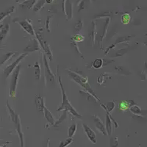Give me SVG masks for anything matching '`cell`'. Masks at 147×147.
<instances>
[{
	"instance_id": "17",
	"label": "cell",
	"mask_w": 147,
	"mask_h": 147,
	"mask_svg": "<svg viewBox=\"0 0 147 147\" xmlns=\"http://www.w3.org/2000/svg\"><path fill=\"white\" fill-rule=\"evenodd\" d=\"M33 71H34V76L37 80H40L41 77V67H40V63L38 61H36L33 65Z\"/></svg>"
},
{
	"instance_id": "16",
	"label": "cell",
	"mask_w": 147,
	"mask_h": 147,
	"mask_svg": "<svg viewBox=\"0 0 147 147\" xmlns=\"http://www.w3.org/2000/svg\"><path fill=\"white\" fill-rule=\"evenodd\" d=\"M41 48L44 50L46 55H47V57H49V60H52V59H53V55H52V50H51V47L50 46L47 44V42L46 41V40H44V41H43V44L41 45Z\"/></svg>"
},
{
	"instance_id": "5",
	"label": "cell",
	"mask_w": 147,
	"mask_h": 147,
	"mask_svg": "<svg viewBox=\"0 0 147 147\" xmlns=\"http://www.w3.org/2000/svg\"><path fill=\"white\" fill-rule=\"evenodd\" d=\"M100 105L106 111V120H105L106 132H107V134L108 135V136H111V134H112V122H113V124H115V128H117V127H119V125H118V124L116 123V121H114V119H113L111 115L110 114V113L107 112V110H106L105 105H103V104L102 103H101Z\"/></svg>"
},
{
	"instance_id": "7",
	"label": "cell",
	"mask_w": 147,
	"mask_h": 147,
	"mask_svg": "<svg viewBox=\"0 0 147 147\" xmlns=\"http://www.w3.org/2000/svg\"><path fill=\"white\" fill-rule=\"evenodd\" d=\"M16 22L29 35H31V36H34L35 35V32H34V29L32 25V22H31V20L25 19V20L17 21Z\"/></svg>"
},
{
	"instance_id": "6",
	"label": "cell",
	"mask_w": 147,
	"mask_h": 147,
	"mask_svg": "<svg viewBox=\"0 0 147 147\" xmlns=\"http://www.w3.org/2000/svg\"><path fill=\"white\" fill-rule=\"evenodd\" d=\"M43 61H44V71H45V76L47 80L49 81L50 82H54V81L55 80V74L52 73V71L50 69L49 63V61L47 60L45 55H43Z\"/></svg>"
},
{
	"instance_id": "24",
	"label": "cell",
	"mask_w": 147,
	"mask_h": 147,
	"mask_svg": "<svg viewBox=\"0 0 147 147\" xmlns=\"http://www.w3.org/2000/svg\"><path fill=\"white\" fill-rule=\"evenodd\" d=\"M92 66L96 69H101L103 66V59L96 58L94 62L92 63Z\"/></svg>"
},
{
	"instance_id": "32",
	"label": "cell",
	"mask_w": 147,
	"mask_h": 147,
	"mask_svg": "<svg viewBox=\"0 0 147 147\" xmlns=\"http://www.w3.org/2000/svg\"><path fill=\"white\" fill-rule=\"evenodd\" d=\"M130 16L129 15L128 13H125L121 16V22L122 23L124 24H127L129 22H130Z\"/></svg>"
},
{
	"instance_id": "25",
	"label": "cell",
	"mask_w": 147,
	"mask_h": 147,
	"mask_svg": "<svg viewBox=\"0 0 147 147\" xmlns=\"http://www.w3.org/2000/svg\"><path fill=\"white\" fill-rule=\"evenodd\" d=\"M36 0H26L22 4H21L20 6L23 7H27V8H31L35 3Z\"/></svg>"
},
{
	"instance_id": "1",
	"label": "cell",
	"mask_w": 147,
	"mask_h": 147,
	"mask_svg": "<svg viewBox=\"0 0 147 147\" xmlns=\"http://www.w3.org/2000/svg\"><path fill=\"white\" fill-rule=\"evenodd\" d=\"M58 82L60 88V91H61V95H62V103H61V105L59 106L58 108L57 109V111L59 112V111H63V110H68V111L70 112L72 115H74L76 118H77V119H81V118H82V115L80 113H78V112L74 109V107H73V106L71 105V104L69 102V99H68V96H67L66 94H65V90H64L62 80H61V77L59 75Z\"/></svg>"
},
{
	"instance_id": "8",
	"label": "cell",
	"mask_w": 147,
	"mask_h": 147,
	"mask_svg": "<svg viewBox=\"0 0 147 147\" xmlns=\"http://www.w3.org/2000/svg\"><path fill=\"white\" fill-rule=\"evenodd\" d=\"M93 120H94V124H95V127L96 128L97 130H99L102 135L104 136H107V132H106V129L105 125H104V123L102 122V121L101 120L99 116H97V115H93Z\"/></svg>"
},
{
	"instance_id": "22",
	"label": "cell",
	"mask_w": 147,
	"mask_h": 147,
	"mask_svg": "<svg viewBox=\"0 0 147 147\" xmlns=\"http://www.w3.org/2000/svg\"><path fill=\"white\" fill-rule=\"evenodd\" d=\"M6 105H7V110H8L9 115H10V119H11V121L13 122V123H15L16 121L17 115H18V114H16L15 111H14V110L11 108V107H10V105H9V103H8V101H7V102H6Z\"/></svg>"
},
{
	"instance_id": "38",
	"label": "cell",
	"mask_w": 147,
	"mask_h": 147,
	"mask_svg": "<svg viewBox=\"0 0 147 147\" xmlns=\"http://www.w3.org/2000/svg\"><path fill=\"white\" fill-rule=\"evenodd\" d=\"M49 146H50V139L48 138L47 139V144H46V145L44 146V147H49Z\"/></svg>"
},
{
	"instance_id": "13",
	"label": "cell",
	"mask_w": 147,
	"mask_h": 147,
	"mask_svg": "<svg viewBox=\"0 0 147 147\" xmlns=\"http://www.w3.org/2000/svg\"><path fill=\"white\" fill-rule=\"evenodd\" d=\"M39 50H40V44L38 43V40L32 39V40H30L29 45L25 48L24 52L27 53V52H32Z\"/></svg>"
},
{
	"instance_id": "33",
	"label": "cell",
	"mask_w": 147,
	"mask_h": 147,
	"mask_svg": "<svg viewBox=\"0 0 147 147\" xmlns=\"http://www.w3.org/2000/svg\"><path fill=\"white\" fill-rule=\"evenodd\" d=\"M51 24H52V17L48 16L46 22V29L49 32H51Z\"/></svg>"
},
{
	"instance_id": "20",
	"label": "cell",
	"mask_w": 147,
	"mask_h": 147,
	"mask_svg": "<svg viewBox=\"0 0 147 147\" xmlns=\"http://www.w3.org/2000/svg\"><path fill=\"white\" fill-rule=\"evenodd\" d=\"M68 112H69L68 110H63V112L61 115L59 117V119L55 121V124H54V127H57L60 124H62L63 122L64 121L67 119V117H68Z\"/></svg>"
},
{
	"instance_id": "34",
	"label": "cell",
	"mask_w": 147,
	"mask_h": 147,
	"mask_svg": "<svg viewBox=\"0 0 147 147\" xmlns=\"http://www.w3.org/2000/svg\"><path fill=\"white\" fill-rule=\"evenodd\" d=\"M82 25H83V22H82V20H78L76 24H74V30L76 31H80V30L82 29Z\"/></svg>"
},
{
	"instance_id": "19",
	"label": "cell",
	"mask_w": 147,
	"mask_h": 147,
	"mask_svg": "<svg viewBox=\"0 0 147 147\" xmlns=\"http://www.w3.org/2000/svg\"><path fill=\"white\" fill-rule=\"evenodd\" d=\"M109 24H110V18H107V20H106L105 24L104 25V29L103 30H102V35H100V38H99V44H100L101 49H102V42H103L104 38H105V37L106 33H107V28H108Z\"/></svg>"
},
{
	"instance_id": "2",
	"label": "cell",
	"mask_w": 147,
	"mask_h": 147,
	"mask_svg": "<svg viewBox=\"0 0 147 147\" xmlns=\"http://www.w3.org/2000/svg\"><path fill=\"white\" fill-rule=\"evenodd\" d=\"M68 74H69V77H70L74 82H77V83L79 84L80 85H81L85 91L88 92L89 94H90L96 101L100 102V100H99V98L97 97V96L96 95V94L94 92L93 89H92L91 88H90V85H89L88 82V77H82V75H80V74L76 73V72L71 71H68Z\"/></svg>"
},
{
	"instance_id": "41",
	"label": "cell",
	"mask_w": 147,
	"mask_h": 147,
	"mask_svg": "<svg viewBox=\"0 0 147 147\" xmlns=\"http://www.w3.org/2000/svg\"><path fill=\"white\" fill-rule=\"evenodd\" d=\"M92 1H94V0H92Z\"/></svg>"
},
{
	"instance_id": "37",
	"label": "cell",
	"mask_w": 147,
	"mask_h": 147,
	"mask_svg": "<svg viewBox=\"0 0 147 147\" xmlns=\"http://www.w3.org/2000/svg\"><path fill=\"white\" fill-rule=\"evenodd\" d=\"M126 52H127V51L124 50V49H122V50L119 51V52L116 53V55H115L114 57H118V56H121V55H123L124 53H125Z\"/></svg>"
},
{
	"instance_id": "12",
	"label": "cell",
	"mask_w": 147,
	"mask_h": 147,
	"mask_svg": "<svg viewBox=\"0 0 147 147\" xmlns=\"http://www.w3.org/2000/svg\"><path fill=\"white\" fill-rule=\"evenodd\" d=\"M63 10L67 16L68 19H71L73 17V13H72V10H73V7H72V3L69 0H63Z\"/></svg>"
},
{
	"instance_id": "3",
	"label": "cell",
	"mask_w": 147,
	"mask_h": 147,
	"mask_svg": "<svg viewBox=\"0 0 147 147\" xmlns=\"http://www.w3.org/2000/svg\"><path fill=\"white\" fill-rule=\"evenodd\" d=\"M20 70L21 66L18 65L13 72V74H12L10 90H9V95H10V97H16V88L17 85H18V76H19V74H20Z\"/></svg>"
},
{
	"instance_id": "9",
	"label": "cell",
	"mask_w": 147,
	"mask_h": 147,
	"mask_svg": "<svg viewBox=\"0 0 147 147\" xmlns=\"http://www.w3.org/2000/svg\"><path fill=\"white\" fill-rule=\"evenodd\" d=\"M16 125V129L17 133L18 135V137H19V140H20L21 143V147H24V134L22 132V124H21V119L19 115H17L16 121L14 123Z\"/></svg>"
},
{
	"instance_id": "10",
	"label": "cell",
	"mask_w": 147,
	"mask_h": 147,
	"mask_svg": "<svg viewBox=\"0 0 147 147\" xmlns=\"http://www.w3.org/2000/svg\"><path fill=\"white\" fill-rule=\"evenodd\" d=\"M82 127H83L84 131H85V134H86V136L88 138L89 140L94 144H96V133L94 132V131L90 127H89L87 124H83Z\"/></svg>"
},
{
	"instance_id": "11",
	"label": "cell",
	"mask_w": 147,
	"mask_h": 147,
	"mask_svg": "<svg viewBox=\"0 0 147 147\" xmlns=\"http://www.w3.org/2000/svg\"><path fill=\"white\" fill-rule=\"evenodd\" d=\"M35 106L36 109L38 112L44 113V108L46 107L45 105V98L42 96L41 95H37L35 99Z\"/></svg>"
},
{
	"instance_id": "40",
	"label": "cell",
	"mask_w": 147,
	"mask_h": 147,
	"mask_svg": "<svg viewBox=\"0 0 147 147\" xmlns=\"http://www.w3.org/2000/svg\"><path fill=\"white\" fill-rule=\"evenodd\" d=\"M52 1H53V0H46V2H47V3H48V4L52 3Z\"/></svg>"
},
{
	"instance_id": "29",
	"label": "cell",
	"mask_w": 147,
	"mask_h": 147,
	"mask_svg": "<svg viewBox=\"0 0 147 147\" xmlns=\"http://www.w3.org/2000/svg\"><path fill=\"white\" fill-rule=\"evenodd\" d=\"M105 106V108H106V110H107V112L111 113L113 110H114V108H115V102H113V101H111V102H107V105Z\"/></svg>"
},
{
	"instance_id": "39",
	"label": "cell",
	"mask_w": 147,
	"mask_h": 147,
	"mask_svg": "<svg viewBox=\"0 0 147 147\" xmlns=\"http://www.w3.org/2000/svg\"><path fill=\"white\" fill-rule=\"evenodd\" d=\"M9 144V142H7V143H5V144H3V145L2 146H0V147H7V144Z\"/></svg>"
},
{
	"instance_id": "15",
	"label": "cell",
	"mask_w": 147,
	"mask_h": 147,
	"mask_svg": "<svg viewBox=\"0 0 147 147\" xmlns=\"http://www.w3.org/2000/svg\"><path fill=\"white\" fill-rule=\"evenodd\" d=\"M44 116H45L47 121L51 124V126H54V124H55V117H54L53 114L52 113V112H51L50 110H49L47 107L44 108Z\"/></svg>"
},
{
	"instance_id": "21",
	"label": "cell",
	"mask_w": 147,
	"mask_h": 147,
	"mask_svg": "<svg viewBox=\"0 0 147 147\" xmlns=\"http://www.w3.org/2000/svg\"><path fill=\"white\" fill-rule=\"evenodd\" d=\"M15 52H7V53L5 54V55L2 56L1 58H0V66L1 65H3L4 63L7 62V60H10L14 55H15Z\"/></svg>"
},
{
	"instance_id": "36",
	"label": "cell",
	"mask_w": 147,
	"mask_h": 147,
	"mask_svg": "<svg viewBox=\"0 0 147 147\" xmlns=\"http://www.w3.org/2000/svg\"><path fill=\"white\" fill-rule=\"evenodd\" d=\"M130 110L131 112H132L135 114H140L141 113V110H140V109L138 106H132L130 107Z\"/></svg>"
},
{
	"instance_id": "14",
	"label": "cell",
	"mask_w": 147,
	"mask_h": 147,
	"mask_svg": "<svg viewBox=\"0 0 147 147\" xmlns=\"http://www.w3.org/2000/svg\"><path fill=\"white\" fill-rule=\"evenodd\" d=\"M96 25L95 22H92L91 27L89 32V39L93 46L96 43Z\"/></svg>"
},
{
	"instance_id": "28",
	"label": "cell",
	"mask_w": 147,
	"mask_h": 147,
	"mask_svg": "<svg viewBox=\"0 0 147 147\" xmlns=\"http://www.w3.org/2000/svg\"><path fill=\"white\" fill-rule=\"evenodd\" d=\"M108 77H110V74H108L107 73H105L102 74L98 77V80H97V82L99 84V85H102L105 82V79H107Z\"/></svg>"
},
{
	"instance_id": "26",
	"label": "cell",
	"mask_w": 147,
	"mask_h": 147,
	"mask_svg": "<svg viewBox=\"0 0 147 147\" xmlns=\"http://www.w3.org/2000/svg\"><path fill=\"white\" fill-rule=\"evenodd\" d=\"M73 142V139L72 138H69L65 139V140L61 141L59 145V147H68L69 145L72 144Z\"/></svg>"
},
{
	"instance_id": "27",
	"label": "cell",
	"mask_w": 147,
	"mask_h": 147,
	"mask_svg": "<svg viewBox=\"0 0 147 147\" xmlns=\"http://www.w3.org/2000/svg\"><path fill=\"white\" fill-rule=\"evenodd\" d=\"M14 9H15V7H11L10 9H8V10H7L6 12H2V13H0V22H1L2 19H4L5 17L7 16H8L9 14H10L11 13H13V12L14 11Z\"/></svg>"
},
{
	"instance_id": "31",
	"label": "cell",
	"mask_w": 147,
	"mask_h": 147,
	"mask_svg": "<svg viewBox=\"0 0 147 147\" xmlns=\"http://www.w3.org/2000/svg\"><path fill=\"white\" fill-rule=\"evenodd\" d=\"M72 40L74 42H82L85 40V37L80 34H77L71 38Z\"/></svg>"
},
{
	"instance_id": "30",
	"label": "cell",
	"mask_w": 147,
	"mask_h": 147,
	"mask_svg": "<svg viewBox=\"0 0 147 147\" xmlns=\"http://www.w3.org/2000/svg\"><path fill=\"white\" fill-rule=\"evenodd\" d=\"M129 102H126V101H123V102H121L120 103H119V107L121 110H122V111H125V110H127V109L129 108Z\"/></svg>"
},
{
	"instance_id": "4",
	"label": "cell",
	"mask_w": 147,
	"mask_h": 147,
	"mask_svg": "<svg viewBox=\"0 0 147 147\" xmlns=\"http://www.w3.org/2000/svg\"><path fill=\"white\" fill-rule=\"evenodd\" d=\"M27 52L22 54V55L18 56V58H17L16 60H14L13 62L11 64H10L9 65H7V66L6 67L5 69H4L3 74H4V75H5V78H7V77L10 76V74H11L12 72H13V71L15 70L16 68L18 66V64L20 63L21 61H22V60H23L24 57H27Z\"/></svg>"
},
{
	"instance_id": "18",
	"label": "cell",
	"mask_w": 147,
	"mask_h": 147,
	"mask_svg": "<svg viewBox=\"0 0 147 147\" xmlns=\"http://www.w3.org/2000/svg\"><path fill=\"white\" fill-rule=\"evenodd\" d=\"M9 30H10V25L8 24L3 26L2 28L0 30V43H2L4 39L6 38L9 32Z\"/></svg>"
},
{
	"instance_id": "23",
	"label": "cell",
	"mask_w": 147,
	"mask_h": 147,
	"mask_svg": "<svg viewBox=\"0 0 147 147\" xmlns=\"http://www.w3.org/2000/svg\"><path fill=\"white\" fill-rule=\"evenodd\" d=\"M77 124L76 123H74L73 124L69 127V128L68 129V136L69 138H72L74 135H75L76 132H77Z\"/></svg>"
},
{
	"instance_id": "35",
	"label": "cell",
	"mask_w": 147,
	"mask_h": 147,
	"mask_svg": "<svg viewBox=\"0 0 147 147\" xmlns=\"http://www.w3.org/2000/svg\"><path fill=\"white\" fill-rule=\"evenodd\" d=\"M117 137L111 138L110 141V147H117L118 146V140Z\"/></svg>"
}]
</instances>
